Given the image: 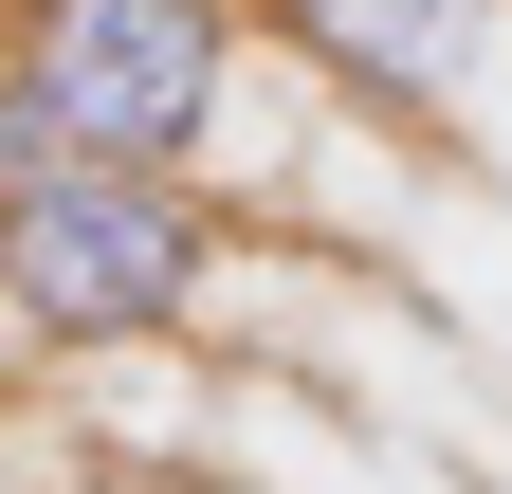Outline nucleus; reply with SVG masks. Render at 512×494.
<instances>
[{"instance_id": "nucleus-4", "label": "nucleus", "mask_w": 512, "mask_h": 494, "mask_svg": "<svg viewBox=\"0 0 512 494\" xmlns=\"http://www.w3.org/2000/svg\"><path fill=\"white\" fill-rule=\"evenodd\" d=\"M55 165H92V147H74V110H55L19 55H0V202H19V183H55Z\"/></svg>"}, {"instance_id": "nucleus-3", "label": "nucleus", "mask_w": 512, "mask_h": 494, "mask_svg": "<svg viewBox=\"0 0 512 494\" xmlns=\"http://www.w3.org/2000/svg\"><path fill=\"white\" fill-rule=\"evenodd\" d=\"M256 37L293 74H330L348 110H403V129H439L494 74V0H256Z\"/></svg>"}, {"instance_id": "nucleus-2", "label": "nucleus", "mask_w": 512, "mask_h": 494, "mask_svg": "<svg viewBox=\"0 0 512 494\" xmlns=\"http://www.w3.org/2000/svg\"><path fill=\"white\" fill-rule=\"evenodd\" d=\"M238 19L256 0H19V74L74 110L92 165H202L238 110Z\"/></svg>"}, {"instance_id": "nucleus-1", "label": "nucleus", "mask_w": 512, "mask_h": 494, "mask_svg": "<svg viewBox=\"0 0 512 494\" xmlns=\"http://www.w3.org/2000/svg\"><path fill=\"white\" fill-rule=\"evenodd\" d=\"M256 238L202 202V165H55L0 202V330L19 348H165L220 312V275Z\"/></svg>"}]
</instances>
